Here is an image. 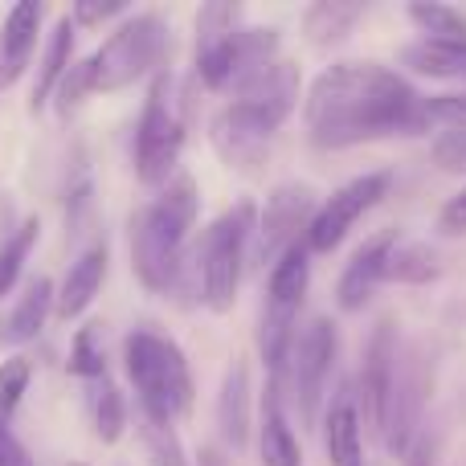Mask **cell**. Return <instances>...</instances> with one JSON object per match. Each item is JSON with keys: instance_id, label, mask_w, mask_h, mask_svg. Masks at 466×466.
Masks as SVG:
<instances>
[{"instance_id": "obj_13", "label": "cell", "mask_w": 466, "mask_h": 466, "mask_svg": "<svg viewBox=\"0 0 466 466\" xmlns=\"http://www.w3.org/2000/svg\"><path fill=\"white\" fill-rule=\"evenodd\" d=\"M393 380H397V328H393V319H380L369 336V348H364L360 393H356V410L364 413V421H369L377 434H385Z\"/></svg>"}, {"instance_id": "obj_14", "label": "cell", "mask_w": 466, "mask_h": 466, "mask_svg": "<svg viewBox=\"0 0 466 466\" xmlns=\"http://www.w3.org/2000/svg\"><path fill=\"white\" fill-rule=\"evenodd\" d=\"M393 249H397V229L372 233V238L356 249L352 262H348V270L339 274V287H336L339 311H360V307L369 303V295L377 290V282L385 279V262H389Z\"/></svg>"}, {"instance_id": "obj_32", "label": "cell", "mask_w": 466, "mask_h": 466, "mask_svg": "<svg viewBox=\"0 0 466 466\" xmlns=\"http://www.w3.org/2000/svg\"><path fill=\"white\" fill-rule=\"evenodd\" d=\"M70 372L82 380H98L106 377V360H103V348H98V328H78L70 344Z\"/></svg>"}, {"instance_id": "obj_20", "label": "cell", "mask_w": 466, "mask_h": 466, "mask_svg": "<svg viewBox=\"0 0 466 466\" xmlns=\"http://www.w3.org/2000/svg\"><path fill=\"white\" fill-rule=\"evenodd\" d=\"M74 66V21L70 16H62V21L54 25V33H49V46L46 54H41V66H37V82H33V98H29V111L37 115L41 106L54 98L57 82L66 78V70Z\"/></svg>"}, {"instance_id": "obj_33", "label": "cell", "mask_w": 466, "mask_h": 466, "mask_svg": "<svg viewBox=\"0 0 466 466\" xmlns=\"http://www.w3.org/2000/svg\"><path fill=\"white\" fill-rule=\"evenodd\" d=\"M238 21H241V5H205L197 13V49L221 41L226 33L238 29Z\"/></svg>"}, {"instance_id": "obj_6", "label": "cell", "mask_w": 466, "mask_h": 466, "mask_svg": "<svg viewBox=\"0 0 466 466\" xmlns=\"http://www.w3.org/2000/svg\"><path fill=\"white\" fill-rule=\"evenodd\" d=\"M185 147V111H180V86L168 70H160L147 86L144 115L136 127V172L144 185H168L177 177V160Z\"/></svg>"}, {"instance_id": "obj_17", "label": "cell", "mask_w": 466, "mask_h": 466, "mask_svg": "<svg viewBox=\"0 0 466 466\" xmlns=\"http://www.w3.org/2000/svg\"><path fill=\"white\" fill-rule=\"evenodd\" d=\"M37 29H41V5L21 0L8 8L5 29H0V82H16L29 66V54L37 46Z\"/></svg>"}, {"instance_id": "obj_24", "label": "cell", "mask_w": 466, "mask_h": 466, "mask_svg": "<svg viewBox=\"0 0 466 466\" xmlns=\"http://www.w3.org/2000/svg\"><path fill=\"white\" fill-rule=\"evenodd\" d=\"M401 66H410L413 74H426V78H459L466 74V46L418 37L401 49Z\"/></svg>"}, {"instance_id": "obj_35", "label": "cell", "mask_w": 466, "mask_h": 466, "mask_svg": "<svg viewBox=\"0 0 466 466\" xmlns=\"http://www.w3.org/2000/svg\"><path fill=\"white\" fill-rule=\"evenodd\" d=\"M434 160L442 172H466V131H442L434 139Z\"/></svg>"}, {"instance_id": "obj_38", "label": "cell", "mask_w": 466, "mask_h": 466, "mask_svg": "<svg viewBox=\"0 0 466 466\" xmlns=\"http://www.w3.org/2000/svg\"><path fill=\"white\" fill-rule=\"evenodd\" d=\"M438 221H442V229H446V233H466V188H462L459 197H454L451 205H446L442 218H438Z\"/></svg>"}, {"instance_id": "obj_40", "label": "cell", "mask_w": 466, "mask_h": 466, "mask_svg": "<svg viewBox=\"0 0 466 466\" xmlns=\"http://www.w3.org/2000/svg\"><path fill=\"white\" fill-rule=\"evenodd\" d=\"M70 466H86V462H70Z\"/></svg>"}, {"instance_id": "obj_23", "label": "cell", "mask_w": 466, "mask_h": 466, "mask_svg": "<svg viewBox=\"0 0 466 466\" xmlns=\"http://www.w3.org/2000/svg\"><path fill=\"white\" fill-rule=\"evenodd\" d=\"M364 16V5H348V0H315L303 13V33L311 46L328 49L352 33V25Z\"/></svg>"}, {"instance_id": "obj_11", "label": "cell", "mask_w": 466, "mask_h": 466, "mask_svg": "<svg viewBox=\"0 0 466 466\" xmlns=\"http://www.w3.org/2000/svg\"><path fill=\"white\" fill-rule=\"evenodd\" d=\"M336 352H339V336L328 315H315L295 336L290 372H295V397H299V413H303L307 426H315V418H319V401H323L331 369H336Z\"/></svg>"}, {"instance_id": "obj_30", "label": "cell", "mask_w": 466, "mask_h": 466, "mask_svg": "<svg viewBox=\"0 0 466 466\" xmlns=\"http://www.w3.org/2000/svg\"><path fill=\"white\" fill-rule=\"evenodd\" d=\"M144 446H147V462L152 466H188L185 446H180L177 426H172V421L144 418Z\"/></svg>"}, {"instance_id": "obj_21", "label": "cell", "mask_w": 466, "mask_h": 466, "mask_svg": "<svg viewBox=\"0 0 466 466\" xmlns=\"http://www.w3.org/2000/svg\"><path fill=\"white\" fill-rule=\"evenodd\" d=\"M328 459L331 466H364L360 410L352 393H339L328 410Z\"/></svg>"}, {"instance_id": "obj_36", "label": "cell", "mask_w": 466, "mask_h": 466, "mask_svg": "<svg viewBox=\"0 0 466 466\" xmlns=\"http://www.w3.org/2000/svg\"><path fill=\"white\" fill-rule=\"evenodd\" d=\"M127 13V0H78L70 13L74 25H103L111 16H123Z\"/></svg>"}, {"instance_id": "obj_26", "label": "cell", "mask_w": 466, "mask_h": 466, "mask_svg": "<svg viewBox=\"0 0 466 466\" xmlns=\"http://www.w3.org/2000/svg\"><path fill=\"white\" fill-rule=\"evenodd\" d=\"M90 385H95V393H90L95 434H98V442L115 446L123 438V430H127V405H123V393L111 377H98V380H90Z\"/></svg>"}, {"instance_id": "obj_5", "label": "cell", "mask_w": 466, "mask_h": 466, "mask_svg": "<svg viewBox=\"0 0 466 466\" xmlns=\"http://www.w3.org/2000/svg\"><path fill=\"white\" fill-rule=\"evenodd\" d=\"M123 364L139 393V413L152 421H177L193 410V372L177 339L156 331H131L123 339Z\"/></svg>"}, {"instance_id": "obj_34", "label": "cell", "mask_w": 466, "mask_h": 466, "mask_svg": "<svg viewBox=\"0 0 466 466\" xmlns=\"http://www.w3.org/2000/svg\"><path fill=\"white\" fill-rule=\"evenodd\" d=\"M421 123L442 131H466V95H434L421 103Z\"/></svg>"}, {"instance_id": "obj_39", "label": "cell", "mask_w": 466, "mask_h": 466, "mask_svg": "<svg viewBox=\"0 0 466 466\" xmlns=\"http://www.w3.org/2000/svg\"><path fill=\"white\" fill-rule=\"evenodd\" d=\"M405 466H434V459H430V446H426V442L413 446L410 459H405Z\"/></svg>"}, {"instance_id": "obj_18", "label": "cell", "mask_w": 466, "mask_h": 466, "mask_svg": "<svg viewBox=\"0 0 466 466\" xmlns=\"http://www.w3.org/2000/svg\"><path fill=\"white\" fill-rule=\"evenodd\" d=\"M218 426L233 451H241L249 442V364L246 360H233L226 369V377H221Z\"/></svg>"}, {"instance_id": "obj_15", "label": "cell", "mask_w": 466, "mask_h": 466, "mask_svg": "<svg viewBox=\"0 0 466 466\" xmlns=\"http://www.w3.org/2000/svg\"><path fill=\"white\" fill-rule=\"evenodd\" d=\"M106 262H111V254H106V241H95V246H86L78 258L70 262V270H66L62 287H57V319H78V315H86V307L98 299V290H103V279H106Z\"/></svg>"}, {"instance_id": "obj_2", "label": "cell", "mask_w": 466, "mask_h": 466, "mask_svg": "<svg viewBox=\"0 0 466 466\" xmlns=\"http://www.w3.org/2000/svg\"><path fill=\"white\" fill-rule=\"evenodd\" d=\"M299 66L287 57H274L262 74L246 82L209 123L213 152L238 172H254L270 152V139L279 136V127L295 115L299 106Z\"/></svg>"}, {"instance_id": "obj_29", "label": "cell", "mask_w": 466, "mask_h": 466, "mask_svg": "<svg viewBox=\"0 0 466 466\" xmlns=\"http://www.w3.org/2000/svg\"><path fill=\"white\" fill-rule=\"evenodd\" d=\"M29 380H33V369L25 356H8L0 364V426H13V413L21 405V397L29 393Z\"/></svg>"}, {"instance_id": "obj_12", "label": "cell", "mask_w": 466, "mask_h": 466, "mask_svg": "<svg viewBox=\"0 0 466 466\" xmlns=\"http://www.w3.org/2000/svg\"><path fill=\"white\" fill-rule=\"evenodd\" d=\"M315 213H319V205H315L311 185H299V180L279 185L266 197V209L258 213V258L274 266L290 246H299V233L307 238Z\"/></svg>"}, {"instance_id": "obj_10", "label": "cell", "mask_w": 466, "mask_h": 466, "mask_svg": "<svg viewBox=\"0 0 466 466\" xmlns=\"http://www.w3.org/2000/svg\"><path fill=\"white\" fill-rule=\"evenodd\" d=\"M389 188H393V177H389V172H364V177L348 180L344 188H336V193L319 205L311 229H307V249H311V254H331L364 213L377 209V205L385 201Z\"/></svg>"}, {"instance_id": "obj_4", "label": "cell", "mask_w": 466, "mask_h": 466, "mask_svg": "<svg viewBox=\"0 0 466 466\" xmlns=\"http://www.w3.org/2000/svg\"><path fill=\"white\" fill-rule=\"evenodd\" d=\"M258 233V209L254 201H238L233 209H226L205 238L197 241L193 258L180 266V274H193L197 295L209 311L226 315L238 303V287H241V266H246V249L249 238Z\"/></svg>"}, {"instance_id": "obj_28", "label": "cell", "mask_w": 466, "mask_h": 466, "mask_svg": "<svg viewBox=\"0 0 466 466\" xmlns=\"http://www.w3.org/2000/svg\"><path fill=\"white\" fill-rule=\"evenodd\" d=\"M37 238H41V221L37 218L21 221V226L5 238V246H0V299L16 287V279H21V270H25V262H29Z\"/></svg>"}, {"instance_id": "obj_31", "label": "cell", "mask_w": 466, "mask_h": 466, "mask_svg": "<svg viewBox=\"0 0 466 466\" xmlns=\"http://www.w3.org/2000/svg\"><path fill=\"white\" fill-rule=\"evenodd\" d=\"M86 95H95V66H90V57H82V62H74L70 70H66V78L57 82V90H54L57 115L70 119V115L86 103Z\"/></svg>"}, {"instance_id": "obj_7", "label": "cell", "mask_w": 466, "mask_h": 466, "mask_svg": "<svg viewBox=\"0 0 466 466\" xmlns=\"http://www.w3.org/2000/svg\"><path fill=\"white\" fill-rule=\"evenodd\" d=\"M168 54V25L156 13H136L90 54L95 66V95H115L131 82L160 74V62Z\"/></svg>"}, {"instance_id": "obj_16", "label": "cell", "mask_w": 466, "mask_h": 466, "mask_svg": "<svg viewBox=\"0 0 466 466\" xmlns=\"http://www.w3.org/2000/svg\"><path fill=\"white\" fill-rule=\"evenodd\" d=\"M421 369L418 360H410L401 369L397 364V380H393V401H389V418H385V446L389 454H410L413 451V434H418V418H421Z\"/></svg>"}, {"instance_id": "obj_25", "label": "cell", "mask_w": 466, "mask_h": 466, "mask_svg": "<svg viewBox=\"0 0 466 466\" xmlns=\"http://www.w3.org/2000/svg\"><path fill=\"white\" fill-rule=\"evenodd\" d=\"M438 274H442V266H438V254L426 241H397V249L385 262V279L405 282V287H426Z\"/></svg>"}, {"instance_id": "obj_37", "label": "cell", "mask_w": 466, "mask_h": 466, "mask_svg": "<svg viewBox=\"0 0 466 466\" xmlns=\"http://www.w3.org/2000/svg\"><path fill=\"white\" fill-rule=\"evenodd\" d=\"M0 466H33L29 451H25L21 438L13 434V426H0Z\"/></svg>"}, {"instance_id": "obj_19", "label": "cell", "mask_w": 466, "mask_h": 466, "mask_svg": "<svg viewBox=\"0 0 466 466\" xmlns=\"http://www.w3.org/2000/svg\"><path fill=\"white\" fill-rule=\"evenodd\" d=\"M54 303H57L54 282H49V279H33L29 290L21 295V303L13 307V315H8V323L0 328V339H5V344H13V348H21V344H29V339H37V331L46 328V319H49V311H54Z\"/></svg>"}, {"instance_id": "obj_22", "label": "cell", "mask_w": 466, "mask_h": 466, "mask_svg": "<svg viewBox=\"0 0 466 466\" xmlns=\"http://www.w3.org/2000/svg\"><path fill=\"white\" fill-rule=\"evenodd\" d=\"M262 466H303V451H299L295 430L287 426L279 389H266L262 397Z\"/></svg>"}, {"instance_id": "obj_27", "label": "cell", "mask_w": 466, "mask_h": 466, "mask_svg": "<svg viewBox=\"0 0 466 466\" xmlns=\"http://www.w3.org/2000/svg\"><path fill=\"white\" fill-rule=\"evenodd\" d=\"M410 21L418 25L421 37H430V41H454V46H466V16L451 5L418 0V5H410Z\"/></svg>"}, {"instance_id": "obj_8", "label": "cell", "mask_w": 466, "mask_h": 466, "mask_svg": "<svg viewBox=\"0 0 466 466\" xmlns=\"http://www.w3.org/2000/svg\"><path fill=\"white\" fill-rule=\"evenodd\" d=\"M307 282H311V249L290 246L279 262L270 266L266 282V315H262V360L279 377L295 348V319L303 307Z\"/></svg>"}, {"instance_id": "obj_9", "label": "cell", "mask_w": 466, "mask_h": 466, "mask_svg": "<svg viewBox=\"0 0 466 466\" xmlns=\"http://www.w3.org/2000/svg\"><path fill=\"white\" fill-rule=\"evenodd\" d=\"M279 29H233L213 46L197 49V74L209 90H233L238 95L254 74H262L266 66L279 57Z\"/></svg>"}, {"instance_id": "obj_1", "label": "cell", "mask_w": 466, "mask_h": 466, "mask_svg": "<svg viewBox=\"0 0 466 466\" xmlns=\"http://www.w3.org/2000/svg\"><path fill=\"white\" fill-rule=\"evenodd\" d=\"M421 103L410 78L380 62H336L307 86L303 123L323 152L389 136H421Z\"/></svg>"}, {"instance_id": "obj_3", "label": "cell", "mask_w": 466, "mask_h": 466, "mask_svg": "<svg viewBox=\"0 0 466 466\" xmlns=\"http://www.w3.org/2000/svg\"><path fill=\"white\" fill-rule=\"evenodd\" d=\"M201 213V193L188 172H177L152 205L131 218V270L147 290L164 295L180 282L185 241Z\"/></svg>"}]
</instances>
